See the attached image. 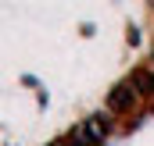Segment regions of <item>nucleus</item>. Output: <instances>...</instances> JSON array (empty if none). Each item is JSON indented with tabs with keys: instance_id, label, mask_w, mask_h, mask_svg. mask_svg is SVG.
I'll return each instance as SVG.
<instances>
[{
	"instance_id": "obj_1",
	"label": "nucleus",
	"mask_w": 154,
	"mask_h": 146,
	"mask_svg": "<svg viewBox=\"0 0 154 146\" xmlns=\"http://www.w3.org/2000/svg\"><path fill=\"white\" fill-rule=\"evenodd\" d=\"M136 100H140V89H136L133 82L118 86L115 93H111V107H115V110H133V107H136Z\"/></svg>"
}]
</instances>
